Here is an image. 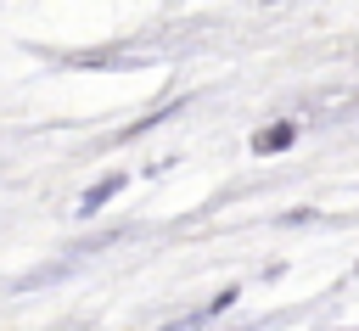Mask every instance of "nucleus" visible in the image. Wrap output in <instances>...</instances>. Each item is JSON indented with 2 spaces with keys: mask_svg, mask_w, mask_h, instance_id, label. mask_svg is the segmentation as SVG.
I'll list each match as a JSON object with an SVG mask.
<instances>
[{
  "mask_svg": "<svg viewBox=\"0 0 359 331\" xmlns=\"http://www.w3.org/2000/svg\"><path fill=\"white\" fill-rule=\"evenodd\" d=\"M292 140H297V123H264V129L252 135V151L269 157V151H286Z\"/></svg>",
  "mask_w": 359,
  "mask_h": 331,
  "instance_id": "obj_2",
  "label": "nucleus"
},
{
  "mask_svg": "<svg viewBox=\"0 0 359 331\" xmlns=\"http://www.w3.org/2000/svg\"><path fill=\"white\" fill-rule=\"evenodd\" d=\"M123 185H129V174H107V180H95V185L79 196V213H84V219H90V213H101V208H107V202H112Z\"/></svg>",
  "mask_w": 359,
  "mask_h": 331,
  "instance_id": "obj_1",
  "label": "nucleus"
}]
</instances>
